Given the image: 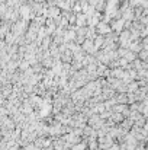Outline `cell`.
I'll list each match as a JSON object with an SVG mask.
<instances>
[{"label":"cell","instance_id":"1","mask_svg":"<svg viewBox=\"0 0 148 150\" xmlns=\"http://www.w3.org/2000/svg\"><path fill=\"white\" fill-rule=\"evenodd\" d=\"M118 102H119V103H125V102H128V99H126V96H119Z\"/></svg>","mask_w":148,"mask_h":150}]
</instances>
